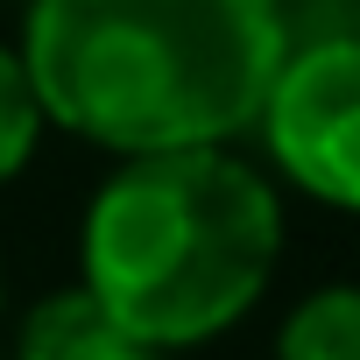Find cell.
Returning a JSON list of instances; mask_svg holds the SVG:
<instances>
[{"mask_svg": "<svg viewBox=\"0 0 360 360\" xmlns=\"http://www.w3.org/2000/svg\"><path fill=\"white\" fill-rule=\"evenodd\" d=\"M15 360H162L155 346H141L134 332H120L85 283H64L50 297H36L15 325Z\"/></svg>", "mask_w": 360, "mask_h": 360, "instance_id": "277c9868", "label": "cell"}, {"mask_svg": "<svg viewBox=\"0 0 360 360\" xmlns=\"http://www.w3.org/2000/svg\"><path fill=\"white\" fill-rule=\"evenodd\" d=\"M43 106H36V85L22 71V50L0 43V184H15V176L29 169L36 141H43Z\"/></svg>", "mask_w": 360, "mask_h": 360, "instance_id": "8992f818", "label": "cell"}, {"mask_svg": "<svg viewBox=\"0 0 360 360\" xmlns=\"http://www.w3.org/2000/svg\"><path fill=\"white\" fill-rule=\"evenodd\" d=\"M276 360H360V283H318L276 325Z\"/></svg>", "mask_w": 360, "mask_h": 360, "instance_id": "5b68a950", "label": "cell"}, {"mask_svg": "<svg viewBox=\"0 0 360 360\" xmlns=\"http://www.w3.org/2000/svg\"><path fill=\"white\" fill-rule=\"evenodd\" d=\"M290 57L283 0H29L22 71L50 127L106 155L233 148Z\"/></svg>", "mask_w": 360, "mask_h": 360, "instance_id": "6da1fadb", "label": "cell"}, {"mask_svg": "<svg viewBox=\"0 0 360 360\" xmlns=\"http://www.w3.org/2000/svg\"><path fill=\"white\" fill-rule=\"evenodd\" d=\"M0 318H8V283H0Z\"/></svg>", "mask_w": 360, "mask_h": 360, "instance_id": "52a82bcc", "label": "cell"}, {"mask_svg": "<svg viewBox=\"0 0 360 360\" xmlns=\"http://www.w3.org/2000/svg\"><path fill=\"white\" fill-rule=\"evenodd\" d=\"M255 134L283 184L332 212H360V29L290 43Z\"/></svg>", "mask_w": 360, "mask_h": 360, "instance_id": "3957f363", "label": "cell"}, {"mask_svg": "<svg viewBox=\"0 0 360 360\" xmlns=\"http://www.w3.org/2000/svg\"><path fill=\"white\" fill-rule=\"evenodd\" d=\"M283 262V198L233 148L127 155L85 205L78 283L155 353H191L240 325Z\"/></svg>", "mask_w": 360, "mask_h": 360, "instance_id": "7a4b0ae2", "label": "cell"}]
</instances>
